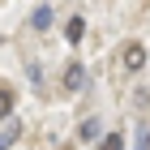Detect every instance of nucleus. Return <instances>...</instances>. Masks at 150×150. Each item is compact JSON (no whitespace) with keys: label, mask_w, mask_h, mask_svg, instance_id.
<instances>
[{"label":"nucleus","mask_w":150,"mask_h":150,"mask_svg":"<svg viewBox=\"0 0 150 150\" xmlns=\"http://www.w3.org/2000/svg\"><path fill=\"white\" fill-rule=\"evenodd\" d=\"M142 64H146V47H142V43H129V52H125V69L137 73Z\"/></svg>","instance_id":"nucleus-1"},{"label":"nucleus","mask_w":150,"mask_h":150,"mask_svg":"<svg viewBox=\"0 0 150 150\" xmlns=\"http://www.w3.org/2000/svg\"><path fill=\"white\" fill-rule=\"evenodd\" d=\"M81 86H86V69L81 64H69L64 69V90H81Z\"/></svg>","instance_id":"nucleus-2"},{"label":"nucleus","mask_w":150,"mask_h":150,"mask_svg":"<svg viewBox=\"0 0 150 150\" xmlns=\"http://www.w3.org/2000/svg\"><path fill=\"white\" fill-rule=\"evenodd\" d=\"M52 17H56V13L47 9V4H39V9L30 13V26H35V30H47V26H52Z\"/></svg>","instance_id":"nucleus-3"},{"label":"nucleus","mask_w":150,"mask_h":150,"mask_svg":"<svg viewBox=\"0 0 150 150\" xmlns=\"http://www.w3.org/2000/svg\"><path fill=\"white\" fill-rule=\"evenodd\" d=\"M17 137H22V125H4V129H0V150H9Z\"/></svg>","instance_id":"nucleus-4"},{"label":"nucleus","mask_w":150,"mask_h":150,"mask_svg":"<svg viewBox=\"0 0 150 150\" xmlns=\"http://www.w3.org/2000/svg\"><path fill=\"white\" fill-rule=\"evenodd\" d=\"M77 137H81V142H94V137H99V120H81Z\"/></svg>","instance_id":"nucleus-5"},{"label":"nucleus","mask_w":150,"mask_h":150,"mask_svg":"<svg viewBox=\"0 0 150 150\" xmlns=\"http://www.w3.org/2000/svg\"><path fill=\"white\" fill-rule=\"evenodd\" d=\"M64 35H69V43H77V39L86 35V22H81V17H73V22L64 26Z\"/></svg>","instance_id":"nucleus-6"},{"label":"nucleus","mask_w":150,"mask_h":150,"mask_svg":"<svg viewBox=\"0 0 150 150\" xmlns=\"http://www.w3.org/2000/svg\"><path fill=\"white\" fill-rule=\"evenodd\" d=\"M9 112H13V90H9V86H0V120H4Z\"/></svg>","instance_id":"nucleus-7"},{"label":"nucleus","mask_w":150,"mask_h":150,"mask_svg":"<svg viewBox=\"0 0 150 150\" xmlns=\"http://www.w3.org/2000/svg\"><path fill=\"white\" fill-rule=\"evenodd\" d=\"M103 150H125V137H120V133H107V137H103Z\"/></svg>","instance_id":"nucleus-8"},{"label":"nucleus","mask_w":150,"mask_h":150,"mask_svg":"<svg viewBox=\"0 0 150 150\" xmlns=\"http://www.w3.org/2000/svg\"><path fill=\"white\" fill-rule=\"evenodd\" d=\"M137 150H150V133H146V137H142V146H137Z\"/></svg>","instance_id":"nucleus-9"}]
</instances>
